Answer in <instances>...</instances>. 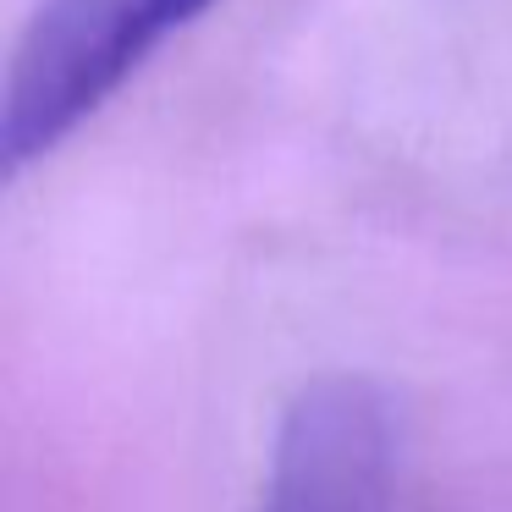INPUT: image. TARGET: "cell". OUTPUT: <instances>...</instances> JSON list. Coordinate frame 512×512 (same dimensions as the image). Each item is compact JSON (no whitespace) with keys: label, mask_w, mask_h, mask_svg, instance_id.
I'll list each match as a JSON object with an SVG mask.
<instances>
[{"label":"cell","mask_w":512,"mask_h":512,"mask_svg":"<svg viewBox=\"0 0 512 512\" xmlns=\"http://www.w3.org/2000/svg\"><path fill=\"white\" fill-rule=\"evenodd\" d=\"M215 0H34L0 94L6 177L50 160Z\"/></svg>","instance_id":"6da1fadb"},{"label":"cell","mask_w":512,"mask_h":512,"mask_svg":"<svg viewBox=\"0 0 512 512\" xmlns=\"http://www.w3.org/2000/svg\"><path fill=\"white\" fill-rule=\"evenodd\" d=\"M259 512H391V413L364 375H320L287 402Z\"/></svg>","instance_id":"7a4b0ae2"}]
</instances>
